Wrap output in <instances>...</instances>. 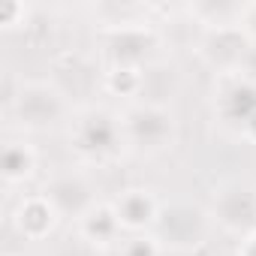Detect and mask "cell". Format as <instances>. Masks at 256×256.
<instances>
[{
  "instance_id": "obj_1",
  "label": "cell",
  "mask_w": 256,
  "mask_h": 256,
  "mask_svg": "<svg viewBox=\"0 0 256 256\" xmlns=\"http://www.w3.org/2000/svg\"><path fill=\"white\" fill-rule=\"evenodd\" d=\"M151 214H154V202L145 193H130L118 205V223L124 226H142L151 220Z\"/></svg>"
},
{
  "instance_id": "obj_2",
  "label": "cell",
  "mask_w": 256,
  "mask_h": 256,
  "mask_svg": "<svg viewBox=\"0 0 256 256\" xmlns=\"http://www.w3.org/2000/svg\"><path fill=\"white\" fill-rule=\"evenodd\" d=\"M36 220H42L46 226L54 223V214H52V208H48L42 199H30V202H24V205L18 208V226H22L24 235L30 232V223H36Z\"/></svg>"
},
{
  "instance_id": "obj_3",
  "label": "cell",
  "mask_w": 256,
  "mask_h": 256,
  "mask_svg": "<svg viewBox=\"0 0 256 256\" xmlns=\"http://www.w3.org/2000/svg\"><path fill=\"white\" fill-rule=\"evenodd\" d=\"M136 84H139L136 70H114L108 76V88L118 90V94H130V90H136Z\"/></svg>"
},
{
  "instance_id": "obj_4",
  "label": "cell",
  "mask_w": 256,
  "mask_h": 256,
  "mask_svg": "<svg viewBox=\"0 0 256 256\" xmlns=\"http://www.w3.org/2000/svg\"><path fill=\"white\" fill-rule=\"evenodd\" d=\"M126 256H157V247L148 241V238H136L126 247Z\"/></svg>"
},
{
  "instance_id": "obj_5",
  "label": "cell",
  "mask_w": 256,
  "mask_h": 256,
  "mask_svg": "<svg viewBox=\"0 0 256 256\" xmlns=\"http://www.w3.org/2000/svg\"><path fill=\"white\" fill-rule=\"evenodd\" d=\"M253 205H256V199H253Z\"/></svg>"
}]
</instances>
